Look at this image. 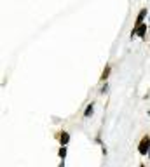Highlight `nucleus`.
I'll return each mask as SVG.
<instances>
[{"mask_svg":"<svg viewBox=\"0 0 150 167\" xmlns=\"http://www.w3.org/2000/svg\"><path fill=\"white\" fill-rule=\"evenodd\" d=\"M138 152H140V155L150 153V138H148V136H143V138H141V141H140V144H138Z\"/></svg>","mask_w":150,"mask_h":167,"instance_id":"nucleus-1","label":"nucleus"},{"mask_svg":"<svg viewBox=\"0 0 150 167\" xmlns=\"http://www.w3.org/2000/svg\"><path fill=\"white\" fill-rule=\"evenodd\" d=\"M135 35H138L141 40H145L147 38V23H143V25H140L135 31H131V37H135Z\"/></svg>","mask_w":150,"mask_h":167,"instance_id":"nucleus-2","label":"nucleus"},{"mask_svg":"<svg viewBox=\"0 0 150 167\" xmlns=\"http://www.w3.org/2000/svg\"><path fill=\"white\" fill-rule=\"evenodd\" d=\"M145 16H147V9H141L140 12H138V17H136V21H135V28H133V31L140 26V25H143V19H145Z\"/></svg>","mask_w":150,"mask_h":167,"instance_id":"nucleus-3","label":"nucleus"},{"mask_svg":"<svg viewBox=\"0 0 150 167\" xmlns=\"http://www.w3.org/2000/svg\"><path fill=\"white\" fill-rule=\"evenodd\" d=\"M68 141H70V134L67 132V131H63L61 134H59V144H68Z\"/></svg>","mask_w":150,"mask_h":167,"instance_id":"nucleus-4","label":"nucleus"},{"mask_svg":"<svg viewBox=\"0 0 150 167\" xmlns=\"http://www.w3.org/2000/svg\"><path fill=\"white\" fill-rule=\"evenodd\" d=\"M110 70H112V68H110V65H106V66H105V70H103V73H101V77H100V82H105L106 78H108Z\"/></svg>","mask_w":150,"mask_h":167,"instance_id":"nucleus-5","label":"nucleus"},{"mask_svg":"<svg viewBox=\"0 0 150 167\" xmlns=\"http://www.w3.org/2000/svg\"><path fill=\"white\" fill-rule=\"evenodd\" d=\"M93 110H94V103H89L87 108H85V112H84V117H91L93 115Z\"/></svg>","mask_w":150,"mask_h":167,"instance_id":"nucleus-6","label":"nucleus"},{"mask_svg":"<svg viewBox=\"0 0 150 167\" xmlns=\"http://www.w3.org/2000/svg\"><path fill=\"white\" fill-rule=\"evenodd\" d=\"M58 155H59L61 158L67 157V146H65V144H61V148H59V153H58Z\"/></svg>","mask_w":150,"mask_h":167,"instance_id":"nucleus-7","label":"nucleus"}]
</instances>
